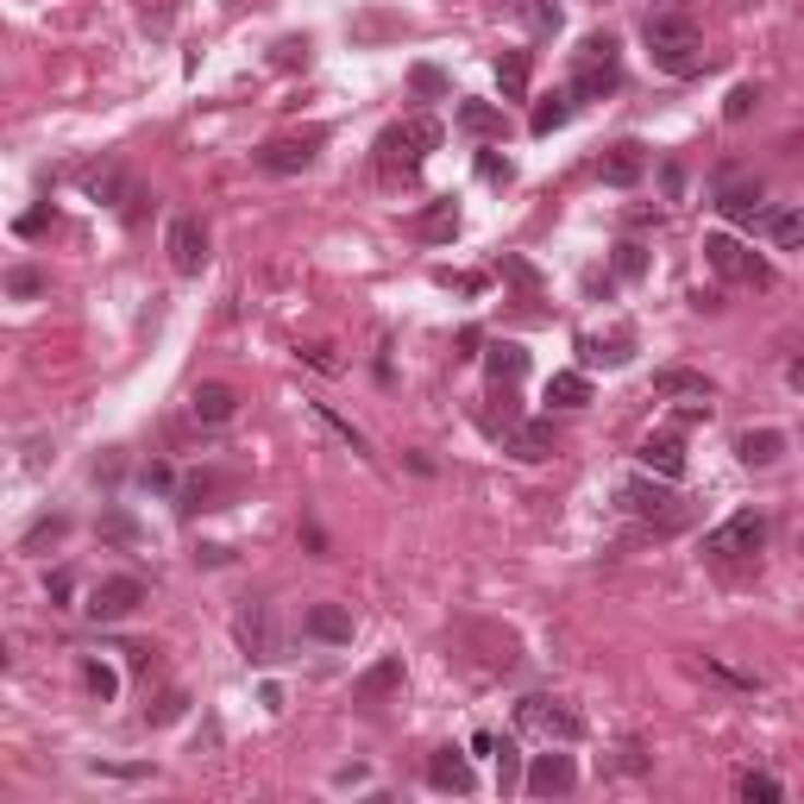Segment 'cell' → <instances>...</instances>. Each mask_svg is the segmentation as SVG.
<instances>
[{
  "label": "cell",
  "instance_id": "6da1fadb",
  "mask_svg": "<svg viewBox=\"0 0 804 804\" xmlns=\"http://www.w3.org/2000/svg\"><path fill=\"white\" fill-rule=\"evenodd\" d=\"M641 45H648L653 70H666V75L710 70L704 32H698V20H685V13H648V20H641Z\"/></svg>",
  "mask_w": 804,
  "mask_h": 804
},
{
  "label": "cell",
  "instance_id": "7a4b0ae2",
  "mask_svg": "<svg viewBox=\"0 0 804 804\" xmlns=\"http://www.w3.org/2000/svg\"><path fill=\"white\" fill-rule=\"evenodd\" d=\"M616 503H623V516L648 522L653 534H678V528L691 522V503L678 497V490H666V484H653V477H628L623 490H616Z\"/></svg>",
  "mask_w": 804,
  "mask_h": 804
},
{
  "label": "cell",
  "instance_id": "3957f363",
  "mask_svg": "<svg viewBox=\"0 0 804 804\" xmlns=\"http://www.w3.org/2000/svg\"><path fill=\"white\" fill-rule=\"evenodd\" d=\"M704 264L717 276H729V283H754V289H773V264L760 258V251H748L742 239H729V233H710L704 239Z\"/></svg>",
  "mask_w": 804,
  "mask_h": 804
},
{
  "label": "cell",
  "instance_id": "277c9868",
  "mask_svg": "<svg viewBox=\"0 0 804 804\" xmlns=\"http://www.w3.org/2000/svg\"><path fill=\"white\" fill-rule=\"evenodd\" d=\"M516 723H522L528 735H541V742H559V748L584 735V717H578L572 704H559V698H541V691L516 704Z\"/></svg>",
  "mask_w": 804,
  "mask_h": 804
},
{
  "label": "cell",
  "instance_id": "5b68a950",
  "mask_svg": "<svg viewBox=\"0 0 804 804\" xmlns=\"http://www.w3.org/2000/svg\"><path fill=\"white\" fill-rule=\"evenodd\" d=\"M760 547H767V522H760L754 509H742V516H729V522H717L704 534V553H710V559H754Z\"/></svg>",
  "mask_w": 804,
  "mask_h": 804
},
{
  "label": "cell",
  "instance_id": "8992f818",
  "mask_svg": "<svg viewBox=\"0 0 804 804\" xmlns=\"http://www.w3.org/2000/svg\"><path fill=\"white\" fill-rule=\"evenodd\" d=\"M164 251H170L176 276H201L208 271V226H201L196 214H176L170 233H164Z\"/></svg>",
  "mask_w": 804,
  "mask_h": 804
},
{
  "label": "cell",
  "instance_id": "52a82bcc",
  "mask_svg": "<svg viewBox=\"0 0 804 804\" xmlns=\"http://www.w3.org/2000/svg\"><path fill=\"white\" fill-rule=\"evenodd\" d=\"M139 603H145V584H139V578H100L95 591H88V603H82V610H88L95 623H126Z\"/></svg>",
  "mask_w": 804,
  "mask_h": 804
},
{
  "label": "cell",
  "instance_id": "ba28073f",
  "mask_svg": "<svg viewBox=\"0 0 804 804\" xmlns=\"http://www.w3.org/2000/svg\"><path fill=\"white\" fill-rule=\"evenodd\" d=\"M572 785H578L572 754H534V767H528V779H522L528 799H566Z\"/></svg>",
  "mask_w": 804,
  "mask_h": 804
},
{
  "label": "cell",
  "instance_id": "9c48e42d",
  "mask_svg": "<svg viewBox=\"0 0 804 804\" xmlns=\"http://www.w3.org/2000/svg\"><path fill=\"white\" fill-rule=\"evenodd\" d=\"M315 145H321V139H271V145L251 151V164L264 176H302L315 164Z\"/></svg>",
  "mask_w": 804,
  "mask_h": 804
},
{
  "label": "cell",
  "instance_id": "30bf717a",
  "mask_svg": "<svg viewBox=\"0 0 804 804\" xmlns=\"http://www.w3.org/2000/svg\"><path fill=\"white\" fill-rule=\"evenodd\" d=\"M717 208H723L729 221L754 226V221H760V182H754L748 170H723V176H717Z\"/></svg>",
  "mask_w": 804,
  "mask_h": 804
},
{
  "label": "cell",
  "instance_id": "8fae6325",
  "mask_svg": "<svg viewBox=\"0 0 804 804\" xmlns=\"http://www.w3.org/2000/svg\"><path fill=\"white\" fill-rule=\"evenodd\" d=\"M503 452H509V459H522V465H541V459L559 452V434H553V422H509Z\"/></svg>",
  "mask_w": 804,
  "mask_h": 804
},
{
  "label": "cell",
  "instance_id": "7c38bea8",
  "mask_svg": "<svg viewBox=\"0 0 804 804\" xmlns=\"http://www.w3.org/2000/svg\"><path fill=\"white\" fill-rule=\"evenodd\" d=\"M598 176L610 182V189H635V182L648 176V145H635V139L610 145V151L598 157Z\"/></svg>",
  "mask_w": 804,
  "mask_h": 804
},
{
  "label": "cell",
  "instance_id": "4fadbf2b",
  "mask_svg": "<svg viewBox=\"0 0 804 804\" xmlns=\"http://www.w3.org/2000/svg\"><path fill=\"white\" fill-rule=\"evenodd\" d=\"M427 785H434V792H452V799H472L477 773H472V760H465V754L440 748L434 760H427Z\"/></svg>",
  "mask_w": 804,
  "mask_h": 804
},
{
  "label": "cell",
  "instance_id": "5bb4252c",
  "mask_svg": "<svg viewBox=\"0 0 804 804\" xmlns=\"http://www.w3.org/2000/svg\"><path fill=\"white\" fill-rule=\"evenodd\" d=\"M377 170H383V182H415V170H422V151L402 139V126H390V132L377 139Z\"/></svg>",
  "mask_w": 804,
  "mask_h": 804
},
{
  "label": "cell",
  "instance_id": "9a60e30c",
  "mask_svg": "<svg viewBox=\"0 0 804 804\" xmlns=\"http://www.w3.org/2000/svg\"><path fill=\"white\" fill-rule=\"evenodd\" d=\"M302 628H308L315 641H327V648H346L352 641V610L346 603H315V610L302 616Z\"/></svg>",
  "mask_w": 804,
  "mask_h": 804
},
{
  "label": "cell",
  "instance_id": "2e32d148",
  "mask_svg": "<svg viewBox=\"0 0 804 804\" xmlns=\"http://www.w3.org/2000/svg\"><path fill=\"white\" fill-rule=\"evenodd\" d=\"M735 452H742V465L767 472V465H779V459H785V434H779V427H748V434L735 440Z\"/></svg>",
  "mask_w": 804,
  "mask_h": 804
},
{
  "label": "cell",
  "instance_id": "e0dca14e",
  "mask_svg": "<svg viewBox=\"0 0 804 804\" xmlns=\"http://www.w3.org/2000/svg\"><path fill=\"white\" fill-rule=\"evenodd\" d=\"M233 409H239V397H233V383H196V397H189V415L208 427L233 422Z\"/></svg>",
  "mask_w": 804,
  "mask_h": 804
},
{
  "label": "cell",
  "instance_id": "ac0fdd59",
  "mask_svg": "<svg viewBox=\"0 0 804 804\" xmlns=\"http://www.w3.org/2000/svg\"><path fill=\"white\" fill-rule=\"evenodd\" d=\"M641 465L660 472V477H678L685 472V440H678V434H648V440H641Z\"/></svg>",
  "mask_w": 804,
  "mask_h": 804
},
{
  "label": "cell",
  "instance_id": "d6986e66",
  "mask_svg": "<svg viewBox=\"0 0 804 804\" xmlns=\"http://www.w3.org/2000/svg\"><path fill=\"white\" fill-rule=\"evenodd\" d=\"M653 390H660V397H691V402H710V397H717V390H710V377H704V371H685V365L653 371Z\"/></svg>",
  "mask_w": 804,
  "mask_h": 804
},
{
  "label": "cell",
  "instance_id": "ffe728a7",
  "mask_svg": "<svg viewBox=\"0 0 804 804\" xmlns=\"http://www.w3.org/2000/svg\"><path fill=\"white\" fill-rule=\"evenodd\" d=\"M409 226H415V239H434V246H440V239H452V233H459V208H452V201H427Z\"/></svg>",
  "mask_w": 804,
  "mask_h": 804
},
{
  "label": "cell",
  "instance_id": "44dd1931",
  "mask_svg": "<svg viewBox=\"0 0 804 804\" xmlns=\"http://www.w3.org/2000/svg\"><path fill=\"white\" fill-rule=\"evenodd\" d=\"M352 691H358V704H377V698H390V691H402V660H397V653H390V660H377Z\"/></svg>",
  "mask_w": 804,
  "mask_h": 804
},
{
  "label": "cell",
  "instance_id": "7402d4cb",
  "mask_svg": "<svg viewBox=\"0 0 804 804\" xmlns=\"http://www.w3.org/2000/svg\"><path fill=\"white\" fill-rule=\"evenodd\" d=\"M484 371H490V383H516L528 371V352L516 340H497V346L484 352Z\"/></svg>",
  "mask_w": 804,
  "mask_h": 804
},
{
  "label": "cell",
  "instance_id": "603a6c76",
  "mask_svg": "<svg viewBox=\"0 0 804 804\" xmlns=\"http://www.w3.org/2000/svg\"><path fill=\"white\" fill-rule=\"evenodd\" d=\"M547 402H553V409H584V402H591V377H584V371H553Z\"/></svg>",
  "mask_w": 804,
  "mask_h": 804
},
{
  "label": "cell",
  "instance_id": "cb8c5ba5",
  "mask_svg": "<svg viewBox=\"0 0 804 804\" xmlns=\"http://www.w3.org/2000/svg\"><path fill=\"white\" fill-rule=\"evenodd\" d=\"M497 88L503 100H528V50H503L497 57Z\"/></svg>",
  "mask_w": 804,
  "mask_h": 804
},
{
  "label": "cell",
  "instance_id": "d4e9b609",
  "mask_svg": "<svg viewBox=\"0 0 804 804\" xmlns=\"http://www.w3.org/2000/svg\"><path fill=\"white\" fill-rule=\"evenodd\" d=\"M459 126H465L472 139H497V132H503V107H490V100H459Z\"/></svg>",
  "mask_w": 804,
  "mask_h": 804
},
{
  "label": "cell",
  "instance_id": "484cf974",
  "mask_svg": "<svg viewBox=\"0 0 804 804\" xmlns=\"http://www.w3.org/2000/svg\"><path fill=\"white\" fill-rule=\"evenodd\" d=\"M572 100H578V95H547L541 107H534V114H528V132H534V139H547V132H559V126L572 120Z\"/></svg>",
  "mask_w": 804,
  "mask_h": 804
},
{
  "label": "cell",
  "instance_id": "4316f807",
  "mask_svg": "<svg viewBox=\"0 0 804 804\" xmlns=\"http://www.w3.org/2000/svg\"><path fill=\"white\" fill-rule=\"evenodd\" d=\"M239 641H246L251 660H276V635H271V623H264V610H251L246 623H239Z\"/></svg>",
  "mask_w": 804,
  "mask_h": 804
},
{
  "label": "cell",
  "instance_id": "83f0119b",
  "mask_svg": "<svg viewBox=\"0 0 804 804\" xmlns=\"http://www.w3.org/2000/svg\"><path fill=\"white\" fill-rule=\"evenodd\" d=\"M503 7H509L528 32H559V7H553V0H503Z\"/></svg>",
  "mask_w": 804,
  "mask_h": 804
},
{
  "label": "cell",
  "instance_id": "f1b7e54d",
  "mask_svg": "<svg viewBox=\"0 0 804 804\" xmlns=\"http://www.w3.org/2000/svg\"><path fill=\"white\" fill-rule=\"evenodd\" d=\"M315 422H321L327 434L340 440V447H352V452H358V459H371V440H365V434H358V427H352V422H340V415H333L327 402H315Z\"/></svg>",
  "mask_w": 804,
  "mask_h": 804
},
{
  "label": "cell",
  "instance_id": "f546056e",
  "mask_svg": "<svg viewBox=\"0 0 804 804\" xmlns=\"http://www.w3.org/2000/svg\"><path fill=\"white\" fill-rule=\"evenodd\" d=\"M767 233H773L779 251H804V208H785V214H773V221H767Z\"/></svg>",
  "mask_w": 804,
  "mask_h": 804
},
{
  "label": "cell",
  "instance_id": "4dcf8cb0",
  "mask_svg": "<svg viewBox=\"0 0 804 804\" xmlns=\"http://www.w3.org/2000/svg\"><path fill=\"white\" fill-rule=\"evenodd\" d=\"M402 139H409V145H415V151L427 157V151H440V139H447V126L434 120V114H415V120H402Z\"/></svg>",
  "mask_w": 804,
  "mask_h": 804
},
{
  "label": "cell",
  "instance_id": "1f68e13d",
  "mask_svg": "<svg viewBox=\"0 0 804 804\" xmlns=\"http://www.w3.org/2000/svg\"><path fill=\"white\" fill-rule=\"evenodd\" d=\"M628 346H635L628 333H616L610 346H603V340H578V352H584V365H628Z\"/></svg>",
  "mask_w": 804,
  "mask_h": 804
},
{
  "label": "cell",
  "instance_id": "d6a6232c",
  "mask_svg": "<svg viewBox=\"0 0 804 804\" xmlns=\"http://www.w3.org/2000/svg\"><path fill=\"white\" fill-rule=\"evenodd\" d=\"M616 82H623V70H616V63H603V70H578V88H572V95H584V100H603L610 88H616Z\"/></svg>",
  "mask_w": 804,
  "mask_h": 804
},
{
  "label": "cell",
  "instance_id": "836d02e7",
  "mask_svg": "<svg viewBox=\"0 0 804 804\" xmlns=\"http://www.w3.org/2000/svg\"><path fill=\"white\" fill-rule=\"evenodd\" d=\"M735 792H742V799H760V804H779V799H785V785H779V779L773 773H742V779H735Z\"/></svg>",
  "mask_w": 804,
  "mask_h": 804
},
{
  "label": "cell",
  "instance_id": "e575fe53",
  "mask_svg": "<svg viewBox=\"0 0 804 804\" xmlns=\"http://www.w3.org/2000/svg\"><path fill=\"white\" fill-rule=\"evenodd\" d=\"M603 63H616V38H610V32H591V38L578 45V70H603Z\"/></svg>",
  "mask_w": 804,
  "mask_h": 804
},
{
  "label": "cell",
  "instance_id": "d590c367",
  "mask_svg": "<svg viewBox=\"0 0 804 804\" xmlns=\"http://www.w3.org/2000/svg\"><path fill=\"white\" fill-rule=\"evenodd\" d=\"M82 685H88V691H95L100 704H107L114 691H120V678H114V666H100V660H82Z\"/></svg>",
  "mask_w": 804,
  "mask_h": 804
},
{
  "label": "cell",
  "instance_id": "8d00e7d4",
  "mask_svg": "<svg viewBox=\"0 0 804 804\" xmlns=\"http://www.w3.org/2000/svg\"><path fill=\"white\" fill-rule=\"evenodd\" d=\"M63 528H70V522H63V516H45V522L32 528V534H25L20 547H25V553H45L50 541H63Z\"/></svg>",
  "mask_w": 804,
  "mask_h": 804
},
{
  "label": "cell",
  "instance_id": "74e56055",
  "mask_svg": "<svg viewBox=\"0 0 804 804\" xmlns=\"http://www.w3.org/2000/svg\"><path fill=\"white\" fill-rule=\"evenodd\" d=\"M214 490H221V484H214V477H189V484H182V509H189V516H196V509H214Z\"/></svg>",
  "mask_w": 804,
  "mask_h": 804
},
{
  "label": "cell",
  "instance_id": "f35d334b",
  "mask_svg": "<svg viewBox=\"0 0 804 804\" xmlns=\"http://www.w3.org/2000/svg\"><path fill=\"white\" fill-rule=\"evenodd\" d=\"M409 88H415V95H447V75L434 70V63H415V70H409Z\"/></svg>",
  "mask_w": 804,
  "mask_h": 804
},
{
  "label": "cell",
  "instance_id": "ab89813d",
  "mask_svg": "<svg viewBox=\"0 0 804 804\" xmlns=\"http://www.w3.org/2000/svg\"><path fill=\"white\" fill-rule=\"evenodd\" d=\"M698 673H710V678H723V685H735V691H754V678L748 673H735V666H723V660H691Z\"/></svg>",
  "mask_w": 804,
  "mask_h": 804
},
{
  "label": "cell",
  "instance_id": "60d3db41",
  "mask_svg": "<svg viewBox=\"0 0 804 804\" xmlns=\"http://www.w3.org/2000/svg\"><path fill=\"white\" fill-rule=\"evenodd\" d=\"M641 271H648V246H635V239L616 246V276H641Z\"/></svg>",
  "mask_w": 804,
  "mask_h": 804
},
{
  "label": "cell",
  "instance_id": "b9f144b4",
  "mask_svg": "<svg viewBox=\"0 0 804 804\" xmlns=\"http://www.w3.org/2000/svg\"><path fill=\"white\" fill-rule=\"evenodd\" d=\"M477 176H484V182H509V176H516V164H509V157H497V151H484V157H477Z\"/></svg>",
  "mask_w": 804,
  "mask_h": 804
},
{
  "label": "cell",
  "instance_id": "7bdbcfd3",
  "mask_svg": "<svg viewBox=\"0 0 804 804\" xmlns=\"http://www.w3.org/2000/svg\"><path fill=\"white\" fill-rule=\"evenodd\" d=\"M516 767H522V754H516V742H497V779H503V792L516 785Z\"/></svg>",
  "mask_w": 804,
  "mask_h": 804
},
{
  "label": "cell",
  "instance_id": "ee69618b",
  "mask_svg": "<svg viewBox=\"0 0 804 804\" xmlns=\"http://www.w3.org/2000/svg\"><path fill=\"white\" fill-rule=\"evenodd\" d=\"M7 289H13V296H38V289H45V276L20 264V271H7Z\"/></svg>",
  "mask_w": 804,
  "mask_h": 804
},
{
  "label": "cell",
  "instance_id": "f6af8a7d",
  "mask_svg": "<svg viewBox=\"0 0 804 804\" xmlns=\"http://www.w3.org/2000/svg\"><path fill=\"white\" fill-rule=\"evenodd\" d=\"M503 276H509V283H522V289H534V283H541V276H534V264H522V258H503Z\"/></svg>",
  "mask_w": 804,
  "mask_h": 804
},
{
  "label": "cell",
  "instance_id": "bcb514c9",
  "mask_svg": "<svg viewBox=\"0 0 804 804\" xmlns=\"http://www.w3.org/2000/svg\"><path fill=\"white\" fill-rule=\"evenodd\" d=\"M748 107H754V88H735V95L723 100V120H748Z\"/></svg>",
  "mask_w": 804,
  "mask_h": 804
},
{
  "label": "cell",
  "instance_id": "7dc6e473",
  "mask_svg": "<svg viewBox=\"0 0 804 804\" xmlns=\"http://www.w3.org/2000/svg\"><path fill=\"white\" fill-rule=\"evenodd\" d=\"M302 358H308V365H315V371H340V358H333V346H302Z\"/></svg>",
  "mask_w": 804,
  "mask_h": 804
},
{
  "label": "cell",
  "instance_id": "c3c4849f",
  "mask_svg": "<svg viewBox=\"0 0 804 804\" xmlns=\"http://www.w3.org/2000/svg\"><path fill=\"white\" fill-rule=\"evenodd\" d=\"M170 717H182V698H176V691L157 704V710H151V723H170Z\"/></svg>",
  "mask_w": 804,
  "mask_h": 804
},
{
  "label": "cell",
  "instance_id": "681fc988",
  "mask_svg": "<svg viewBox=\"0 0 804 804\" xmlns=\"http://www.w3.org/2000/svg\"><path fill=\"white\" fill-rule=\"evenodd\" d=\"M70 591H75V578H70V572H50V603H63Z\"/></svg>",
  "mask_w": 804,
  "mask_h": 804
},
{
  "label": "cell",
  "instance_id": "f907efd6",
  "mask_svg": "<svg viewBox=\"0 0 804 804\" xmlns=\"http://www.w3.org/2000/svg\"><path fill=\"white\" fill-rule=\"evenodd\" d=\"M785 383H792V397H804V352L785 365Z\"/></svg>",
  "mask_w": 804,
  "mask_h": 804
},
{
  "label": "cell",
  "instance_id": "816d5d0a",
  "mask_svg": "<svg viewBox=\"0 0 804 804\" xmlns=\"http://www.w3.org/2000/svg\"><path fill=\"white\" fill-rule=\"evenodd\" d=\"M107 534H114V541H139V528L126 522V516H114V522H107Z\"/></svg>",
  "mask_w": 804,
  "mask_h": 804
}]
</instances>
